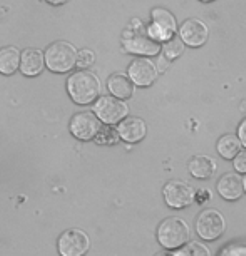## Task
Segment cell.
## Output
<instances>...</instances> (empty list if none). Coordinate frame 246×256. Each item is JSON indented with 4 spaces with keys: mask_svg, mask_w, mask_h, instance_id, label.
I'll use <instances>...</instances> for the list:
<instances>
[{
    "mask_svg": "<svg viewBox=\"0 0 246 256\" xmlns=\"http://www.w3.org/2000/svg\"><path fill=\"white\" fill-rule=\"evenodd\" d=\"M200 2H202V4H213V2H216V0H200Z\"/></svg>",
    "mask_w": 246,
    "mask_h": 256,
    "instance_id": "cell-31",
    "label": "cell"
},
{
    "mask_svg": "<svg viewBox=\"0 0 246 256\" xmlns=\"http://www.w3.org/2000/svg\"><path fill=\"white\" fill-rule=\"evenodd\" d=\"M156 256H176V254H174V250H172V251L168 250V251H164V253H159Z\"/></svg>",
    "mask_w": 246,
    "mask_h": 256,
    "instance_id": "cell-29",
    "label": "cell"
},
{
    "mask_svg": "<svg viewBox=\"0 0 246 256\" xmlns=\"http://www.w3.org/2000/svg\"><path fill=\"white\" fill-rule=\"evenodd\" d=\"M216 149H218V154L226 161H233L241 149H243V144L238 139L236 134H224V136L220 138L218 144H216Z\"/></svg>",
    "mask_w": 246,
    "mask_h": 256,
    "instance_id": "cell-19",
    "label": "cell"
},
{
    "mask_svg": "<svg viewBox=\"0 0 246 256\" xmlns=\"http://www.w3.org/2000/svg\"><path fill=\"white\" fill-rule=\"evenodd\" d=\"M96 62V54L92 50L89 49H82L77 52V60H76V66L79 69H89L90 66H94Z\"/></svg>",
    "mask_w": 246,
    "mask_h": 256,
    "instance_id": "cell-23",
    "label": "cell"
},
{
    "mask_svg": "<svg viewBox=\"0 0 246 256\" xmlns=\"http://www.w3.org/2000/svg\"><path fill=\"white\" fill-rule=\"evenodd\" d=\"M240 109L243 110V112H246V99L243 100V102H241V106H240Z\"/></svg>",
    "mask_w": 246,
    "mask_h": 256,
    "instance_id": "cell-30",
    "label": "cell"
},
{
    "mask_svg": "<svg viewBox=\"0 0 246 256\" xmlns=\"http://www.w3.org/2000/svg\"><path fill=\"white\" fill-rule=\"evenodd\" d=\"M178 37L181 38L186 47L200 49V47L206 46V42L210 40V27L201 18H186L178 27Z\"/></svg>",
    "mask_w": 246,
    "mask_h": 256,
    "instance_id": "cell-9",
    "label": "cell"
},
{
    "mask_svg": "<svg viewBox=\"0 0 246 256\" xmlns=\"http://www.w3.org/2000/svg\"><path fill=\"white\" fill-rule=\"evenodd\" d=\"M218 192L226 201H238L244 194L243 178L238 172H226L218 181Z\"/></svg>",
    "mask_w": 246,
    "mask_h": 256,
    "instance_id": "cell-14",
    "label": "cell"
},
{
    "mask_svg": "<svg viewBox=\"0 0 246 256\" xmlns=\"http://www.w3.org/2000/svg\"><path fill=\"white\" fill-rule=\"evenodd\" d=\"M226 231V218L218 210H204L196 220V233L204 241L220 240Z\"/></svg>",
    "mask_w": 246,
    "mask_h": 256,
    "instance_id": "cell-7",
    "label": "cell"
},
{
    "mask_svg": "<svg viewBox=\"0 0 246 256\" xmlns=\"http://www.w3.org/2000/svg\"><path fill=\"white\" fill-rule=\"evenodd\" d=\"M168 66H170V60H168V59H164L162 56L159 57V62H158V64H156V67H158V72H159V74H162V72H166Z\"/></svg>",
    "mask_w": 246,
    "mask_h": 256,
    "instance_id": "cell-27",
    "label": "cell"
},
{
    "mask_svg": "<svg viewBox=\"0 0 246 256\" xmlns=\"http://www.w3.org/2000/svg\"><path fill=\"white\" fill-rule=\"evenodd\" d=\"M178 20L174 14L170 12L164 7H156L151 10V22L146 26L148 34L159 44L171 40L172 37L178 36Z\"/></svg>",
    "mask_w": 246,
    "mask_h": 256,
    "instance_id": "cell-5",
    "label": "cell"
},
{
    "mask_svg": "<svg viewBox=\"0 0 246 256\" xmlns=\"http://www.w3.org/2000/svg\"><path fill=\"white\" fill-rule=\"evenodd\" d=\"M216 169H218V164H216L214 158L206 156V154H198V156L191 158L190 164H188L190 174L200 181L211 180L216 174Z\"/></svg>",
    "mask_w": 246,
    "mask_h": 256,
    "instance_id": "cell-15",
    "label": "cell"
},
{
    "mask_svg": "<svg viewBox=\"0 0 246 256\" xmlns=\"http://www.w3.org/2000/svg\"><path fill=\"white\" fill-rule=\"evenodd\" d=\"M57 250L60 256H86L90 250V240L82 230H67L57 241Z\"/></svg>",
    "mask_w": 246,
    "mask_h": 256,
    "instance_id": "cell-10",
    "label": "cell"
},
{
    "mask_svg": "<svg viewBox=\"0 0 246 256\" xmlns=\"http://www.w3.org/2000/svg\"><path fill=\"white\" fill-rule=\"evenodd\" d=\"M238 139L243 144V149H246V118L238 126Z\"/></svg>",
    "mask_w": 246,
    "mask_h": 256,
    "instance_id": "cell-26",
    "label": "cell"
},
{
    "mask_svg": "<svg viewBox=\"0 0 246 256\" xmlns=\"http://www.w3.org/2000/svg\"><path fill=\"white\" fill-rule=\"evenodd\" d=\"M100 80L99 77L88 69L74 72L67 80V92L70 99L79 106L94 104V100L100 96Z\"/></svg>",
    "mask_w": 246,
    "mask_h": 256,
    "instance_id": "cell-2",
    "label": "cell"
},
{
    "mask_svg": "<svg viewBox=\"0 0 246 256\" xmlns=\"http://www.w3.org/2000/svg\"><path fill=\"white\" fill-rule=\"evenodd\" d=\"M44 59H46V67L50 72L66 74V72H70L76 67L77 50L69 42L59 40L47 47V50L44 52Z\"/></svg>",
    "mask_w": 246,
    "mask_h": 256,
    "instance_id": "cell-4",
    "label": "cell"
},
{
    "mask_svg": "<svg viewBox=\"0 0 246 256\" xmlns=\"http://www.w3.org/2000/svg\"><path fill=\"white\" fill-rule=\"evenodd\" d=\"M162 196L166 204L172 210H184L191 206L196 200V191L190 182L174 180L170 181L162 190Z\"/></svg>",
    "mask_w": 246,
    "mask_h": 256,
    "instance_id": "cell-8",
    "label": "cell"
},
{
    "mask_svg": "<svg viewBox=\"0 0 246 256\" xmlns=\"http://www.w3.org/2000/svg\"><path fill=\"white\" fill-rule=\"evenodd\" d=\"M118 132L120 141L128 144H138L148 136V124L141 118H131V116H128V118H124L118 124Z\"/></svg>",
    "mask_w": 246,
    "mask_h": 256,
    "instance_id": "cell-13",
    "label": "cell"
},
{
    "mask_svg": "<svg viewBox=\"0 0 246 256\" xmlns=\"http://www.w3.org/2000/svg\"><path fill=\"white\" fill-rule=\"evenodd\" d=\"M243 188H244V194H246V174L243 176Z\"/></svg>",
    "mask_w": 246,
    "mask_h": 256,
    "instance_id": "cell-32",
    "label": "cell"
},
{
    "mask_svg": "<svg viewBox=\"0 0 246 256\" xmlns=\"http://www.w3.org/2000/svg\"><path fill=\"white\" fill-rule=\"evenodd\" d=\"M92 112L98 116V119L102 124L116 126L129 116V106L126 104V100L116 99L114 96H102V98L99 96L94 100Z\"/></svg>",
    "mask_w": 246,
    "mask_h": 256,
    "instance_id": "cell-6",
    "label": "cell"
},
{
    "mask_svg": "<svg viewBox=\"0 0 246 256\" xmlns=\"http://www.w3.org/2000/svg\"><path fill=\"white\" fill-rule=\"evenodd\" d=\"M102 122L98 119L92 110H88V112H79L76 114L74 118L70 119L69 129L70 134L79 141H92L96 138V134L99 132Z\"/></svg>",
    "mask_w": 246,
    "mask_h": 256,
    "instance_id": "cell-12",
    "label": "cell"
},
{
    "mask_svg": "<svg viewBox=\"0 0 246 256\" xmlns=\"http://www.w3.org/2000/svg\"><path fill=\"white\" fill-rule=\"evenodd\" d=\"M108 89L116 99L128 100L134 96V84L126 74H112L108 79Z\"/></svg>",
    "mask_w": 246,
    "mask_h": 256,
    "instance_id": "cell-17",
    "label": "cell"
},
{
    "mask_svg": "<svg viewBox=\"0 0 246 256\" xmlns=\"http://www.w3.org/2000/svg\"><path fill=\"white\" fill-rule=\"evenodd\" d=\"M220 256H246V244H231Z\"/></svg>",
    "mask_w": 246,
    "mask_h": 256,
    "instance_id": "cell-25",
    "label": "cell"
},
{
    "mask_svg": "<svg viewBox=\"0 0 246 256\" xmlns=\"http://www.w3.org/2000/svg\"><path fill=\"white\" fill-rule=\"evenodd\" d=\"M47 4H50V6H56V7H60V6H66L69 0H46Z\"/></svg>",
    "mask_w": 246,
    "mask_h": 256,
    "instance_id": "cell-28",
    "label": "cell"
},
{
    "mask_svg": "<svg viewBox=\"0 0 246 256\" xmlns=\"http://www.w3.org/2000/svg\"><path fill=\"white\" fill-rule=\"evenodd\" d=\"M233 166H234V172L246 174V149H241V151L236 154V158L233 159Z\"/></svg>",
    "mask_w": 246,
    "mask_h": 256,
    "instance_id": "cell-24",
    "label": "cell"
},
{
    "mask_svg": "<svg viewBox=\"0 0 246 256\" xmlns=\"http://www.w3.org/2000/svg\"><path fill=\"white\" fill-rule=\"evenodd\" d=\"M128 77L131 79L134 88H151L159 77L156 62H152L149 57H138L129 64Z\"/></svg>",
    "mask_w": 246,
    "mask_h": 256,
    "instance_id": "cell-11",
    "label": "cell"
},
{
    "mask_svg": "<svg viewBox=\"0 0 246 256\" xmlns=\"http://www.w3.org/2000/svg\"><path fill=\"white\" fill-rule=\"evenodd\" d=\"M94 141L99 144V146H114V144H118L120 141L119 138V132L118 129L112 128V126H100L99 132L96 134Z\"/></svg>",
    "mask_w": 246,
    "mask_h": 256,
    "instance_id": "cell-21",
    "label": "cell"
},
{
    "mask_svg": "<svg viewBox=\"0 0 246 256\" xmlns=\"http://www.w3.org/2000/svg\"><path fill=\"white\" fill-rule=\"evenodd\" d=\"M46 67V59H44V52L38 49H26L20 52V67L24 76L27 77H37L38 74H42Z\"/></svg>",
    "mask_w": 246,
    "mask_h": 256,
    "instance_id": "cell-16",
    "label": "cell"
},
{
    "mask_svg": "<svg viewBox=\"0 0 246 256\" xmlns=\"http://www.w3.org/2000/svg\"><path fill=\"white\" fill-rule=\"evenodd\" d=\"M120 42H122V49L128 54L138 57H156L161 54V44L149 36L146 24L139 18H132L128 24L122 37H120Z\"/></svg>",
    "mask_w": 246,
    "mask_h": 256,
    "instance_id": "cell-1",
    "label": "cell"
},
{
    "mask_svg": "<svg viewBox=\"0 0 246 256\" xmlns=\"http://www.w3.org/2000/svg\"><path fill=\"white\" fill-rule=\"evenodd\" d=\"M20 67V50L14 46L0 49V74L12 76Z\"/></svg>",
    "mask_w": 246,
    "mask_h": 256,
    "instance_id": "cell-18",
    "label": "cell"
},
{
    "mask_svg": "<svg viewBox=\"0 0 246 256\" xmlns=\"http://www.w3.org/2000/svg\"><path fill=\"white\" fill-rule=\"evenodd\" d=\"M184 49H186V46L182 44V40L178 36L172 37L171 40L161 44V54H162L164 59H168L170 62L180 59V57L184 54Z\"/></svg>",
    "mask_w": 246,
    "mask_h": 256,
    "instance_id": "cell-20",
    "label": "cell"
},
{
    "mask_svg": "<svg viewBox=\"0 0 246 256\" xmlns=\"http://www.w3.org/2000/svg\"><path fill=\"white\" fill-rule=\"evenodd\" d=\"M191 238V228L184 220L171 216L166 218L158 228V241L164 250H178Z\"/></svg>",
    "mask_w": 246,
    "mask_h": 256,
    "instance_id": "cell-3",
    "label": "cell"
},
{
    "mask_svg": "<svg viewBox=\"0 0 246 256\" xmlns=\"http://www.w3.org/2000/svg\"><path fill=\"white\" fill-rule=\"evenodd\" d=\"M176 256H211V251L208 246H204L200 241H188L181 248L174 251Z\"/></svg>",
    "mask_w": 246,
    "mask_h": 256,
    "instance_id": "cell-22",
    "label": "cell"
}]
</instances>
